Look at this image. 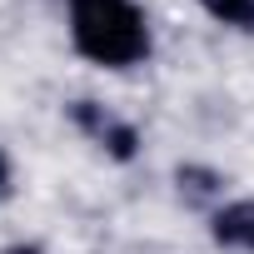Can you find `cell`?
Segmentation results:
<instances>
[{"mask_svg":"<svg viewBox=\"0 0 254 254\" xmlns=\"http://www.w3.org/2000/svg\"><path fill=\"white\" fill-rule=\"evenodd\" d=\"M65 30L75 55L100 70H135L155 55V30L135 0H65Z\"/></svg>","mask_w":254,"mask_h":254,"instance_id":"6da1fadb","label":"cell"},{"mask_svg":"<svg viewBox=\"0 0 254 254\" xmlns=\"http://www.w3.org/2000/svg\"><path fill=\"white\" fill-rule=\"evenodd\" d=\"M65 120L75 125V130L105 155V160H115V165H130V160H140V125L135 120H125V115H115L110 105H100V100H90V95H80V100H65Z\"/></svg>","mask_w":254,"mask_h":254,"instance_id":"7a4b0ae2","label":"cell"},{"mask_svg":"<svg viewBox=\"0 0 254 254\" xmlns=\"http://www.w3.org/2000/svg\"><path fill=\"white\" fill-rule=\"evenodd\" d=\"M209 239L224 254H254V194L244 199H224L209 214Z\"/></svg>","mask_w":254,"mask_h":254,"instance_id":"3957f363","label":"cell"},{"mask_svg":"<svg viewBox=\"0 0 254 254\" xmlns=\"http://www.w3.org/2000/svg\"><path fill=\"white\" fill-rule=\"evenodd\" d=\"M224 170H214V165H194V160H185V165H175V190H180V199L190 204V209H204V214H214L219 204H224Z\"/></svg>","mask_w":254,"mask_h":254,"instance_id":"277c9868","label":"cell"},{"mask_svg":"<svg viewBox=\"0 0 254 254\" xmlns=\"http://www.w3.org/2000/svg\"><path fill=\"white\" fill-rule=\"evenodd\" d=\"M194 5L224 25V30H239V35H254V0H194Z\"/></svg>","mask_w":254,"mask_h":254,"instance_id":"5b68a950","label":"cell"},{"mask_svg":"<svg viewBox=\"0 0 254 254\" xmlns=\"http://www.w3.org/2000/svg\"><path fill=\"white\" fill-rule=\"evenodd\" d=\"M15 199V160L0 150V204H10Z\"/></svg>","mask_w":254,"mask_h":254,"instance_id":"8992f818","label":"cell"},{"mask_svg":"<svg viewBox=\"0 0 254 254\" xmlns=\"http://www.w3.org/2000/svg\"><path fill=\"white\" fill-rule=\"evenodd\" d=\"M0 254H45V249H40V244H25V239H15V244H5Z\"/></svg>","mask_w":254,"mask_h":254,"instance_id":"52a82bcc","label":"cell"}]
</instances>
